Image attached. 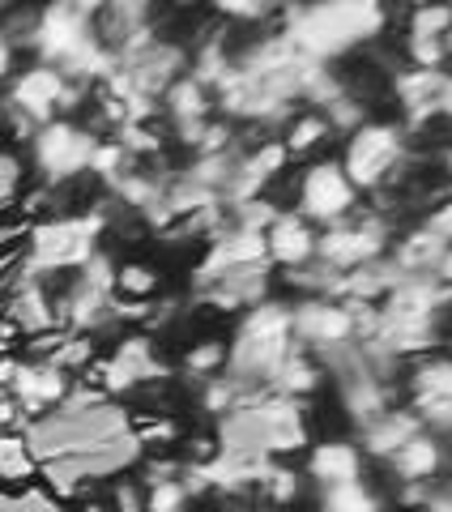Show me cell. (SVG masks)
Masks as SVG:
<instances>
[{
	"label": "cell",
	"instance_id": "1",
	"mask_svg": "<svg viewBox=\"0 0 452 512\" xmlns=\"http://www.w3.org/2000/svg\"><path fill=\"white\" fill-rule=\"evenodd\" d=\"M278 35L295 47L303 60L329 64L354 52L359 43H371L389 26V9L376 0H329V5H286Z\"/></svg>",
	"mask_w": 452,
	"mask_h": 512
},
{
	"label": "cell",
	"instance_id": "2",
	"mask_svg": "<svg viewBox=\"0 0 452 512\" xmlns=\"http://www.w3.org/2000/svg\"><path fill=\"white\" fill-rule=\"evenodd\" d=\"M295 329H290V303L286 299H265L248 308L235 325V338L226 342V376L265 389L269 376L295 355Z\"/></svg>",
	"mask_w": 452,
	"mask_h": 512
},
{
	"label": "cell",
	"instance_id": "3",
	"mask_svg": "<svg viewBox=\"0 0 452 512\" xmlns=\"http://www.w3.org/2000/svg\"><path fill=\"white\" fill-rule=\"evenodd\" d=\"M107 231L103 214H77V218H35L26 231V256L22 274L56 278L77 274L90 256H99V235Z\"/></svg>",
	"mask_w": 452,
	"mask_h": 512
},
{
	"label": "cell",
	"instance_id": "4",
	"mask_svg": "<svg viewBox=\"0 0 452 512\" xmlns=\"http://www.w3.org/2000/svg\"><path fill=\"white\" fill-rule=\"evenodd\" d=\"M342 171L346 180L363 192H384L401 180V171L410 163V137L397 120H367L363 128H354L342 146Z\"/></svg>",
	"mask_w": 452,
	"mask_h": 512
},
{
	"label": "cell",
	"instance_id": "5",
	"mask_svg": "<svg viewBox=\"0 0 452 512\" xmlns=\"http://www.w3.org/2000/svg\"><path fill=\"white\" fill-rule=\"evenodd\" d=\"M393 239H397L393 218L359 205L350 218L316 231V265H325L329 274L346 278V274H354V269L384 261L389 248H393Z\"/></svg>",
	"mask_w": 452,
	"mask_h": 512
},
{
	"label": "cell",
	"instance_id": "6",
	"mask_svg": "<svg viewBox=\"0 0 452 512\" xmlns=\"http://www.w3.org/2000/svg\"><path fill=\"white\" fill-rule=\"evenodd\" d=\"M90 99L86 86L69 82L64 73L47 69V64H30V69L13 73L5 94H0V107H5V116L13 120H26V124H52V120H69V111H77Z\"/></svg>",
	"mask_w": 452,
	"mask_h": 512
},
{
	"label": "cell",
	"instance_id": "7",
	"mask_svg": "<svg viewBox=\"0 0 452 512\" xmlns=\"http://www.w3.org/2000/svg\"><path fill=\"white\" fill-rule=\"evenodd\" d=\"M359 205H363V197H359V188L346 180L342 163H337V158H312L295 180V205H290V210L320 231V227H333V222L350 218Z\"/></svg>",
	"mask_w": 452,
	"mask_h": 512
},
{
	"label": "cell",
	"instance_id": "8",
	"mask_svg": "<svg viewBox=\"0 0 452 512\" xmlns=\"http://www.w3.org/2000/svg\"><path fill=\"white\" fill-rule=\"evenodd\" d=\"M94 146H99V137H94L86 124H77V120H52V124L35 128V137H30V167L39 171V180L47 188L69 184L82 171H90Z\"/></svg>",
	"mask_w": 452,
	"mask_h": 512
},
{
	"label": "cell",
	"instance_id": "9",
	"mask_svg": "<svg viewBox=\"0 0 452 512\" xmlns=\"http://www.w3.org/2000/svg\"><path fill=\"white\" fill-rule=\"evenodd\" d=\"M0 389H5L26 419H43L64 406L73 380L60 372V367L43 363V359H18V355H5L0 359Z\"/></svg>",
	"mask_w": 452,
	"mask_h": 512
},
{
	"label": "cell",
	"instance_id": "10",
	"mask_svg": "<svg viewBox=\"0 0 452 512\" xmlns=\"http://www.w3.org/2000/svg\"><path fill=\"white\" fill-rule=\"evenodd\" d=\"M167 372L171 367L158 359L154 342L145 338V333H133V338H124L107 359H94L86 380L94 384V389H103L107 397H120V393H133L150 380H163Z\"/></svg>",
	"mask_w": 452,
	"mask_h": 512
},
{
	"label": "cell",
	"instance_id": "11",
	"mask_svg": "<svg viewBox=\"0 0 452 512\" xmlns=\"http://www.w3.org/2000/svg\"><path fill=\"white\" fill-rule=\"evenodd\" d=\"M290 329L308 355L325 359L354 342V320L342 299H299L290 303Z\"/></svg>",
	"mask_w": 452,
	"mask_h": 512
},
{
	"label": "cell",
	"instance_id": "12",
	"mask_svg": "<svg viewBox=\"0 0 452 512\" xmlns=\"http://www.w3.org/2000/svg\"><path fill=\"white\" fill-rule=\"evenodd\" d=\"M286 163H290V158L282 150V141H265V146L239 154L235 171H231V184L222 188V205H226V210H235V205H244V201L269 197V184L286 171Z\"/></svg>",
	"mask_w": 452,
	"mask_h": 512
},
{
	"label": "cell",
	"instance_id": "13",
	"mask_svg": "<svg viewBox=\"0 0 452 512\" xmlns=\"http://www.w3.org/2000/svg\"><path fill=\"white\" fill-rule=\"evenodd\" d=\"M265 256H269V265L282 269V274L312 265L316 261V227L303 222L295 210H282L265 231Z\"/></svg>",
	"mask_w": 452,
	"mask_h": 512
},
{
	"label": "cell",
	"instance_id": "14",
	"mask_svg": "<svg viewBox=\"0 0 452 512\" xmlns=\"http://www.w3.org/2000/svg\"><path fill=\"white\" fill-rule=\"evenodd\" d=\"M384 466H389L397 487H431L435 478L444 474V466H448L444 440L431 436V431H418V436L410 444H401L397 453L384 461Z\"/></svg>",
	"mask_w": 452,
	"mask_h": 512
},
{
	"label": "cell",
	"instance_id": "15",
	"mask_svg": "<svg viewBox=\"0 0 452 512\" xmlns=\"http://www.w3.org/2000/svg\"><path fill=\"white\" fill-rule=\"evenodd\" d=\"M363 453L354 440H320L308 448V457H303V478L316 483V491L325 487H342V483H354V478H363Z\"/></svg>",
	"mask_w": 452,
	"mask_h": 512
},
{
	"label": "cell",
	"instance_id": "16",
	"mask_svg": "<svg viewBox=\"0 0 452 512\" xmlns=\"http://www.w3.org/2000/svg\"><path fill=\"white\" fill-rule=\"evenodd\" d=\"M418 431H427L423 423H418V414L410 410V406H389L384 414H376L371 423H363L359 427V453L367 457V461H389L401 444H410Z\"/></svg>",
	"mask_w": 452,
	"mask_h": 512
},
{
	"label": "cell",
	"instance_id": "17",
	"mask_svg": "<svg viewBox=\"0 0 452 512\" xmlns=\"http://www.w3.org/2000/svg\"><path fill=\"white\" fill-rule=\"evenodd\" d=\"M448 244L435 231H427L423 222H414L410 231H401L389 248V261L401 278H435V269H440Z\"/></svg>",
	"mask_w": 452,
	"mask_h": 512
},
{
	"label": "cell",
	"instance_id": "18",
	"mask_svg": "<svg viewBox=\"0 0 452 512\" xmlns=\"http://www.w3.org/2000/svg\"><path fill=\"white\" fill-rule=\"evenodd\" d=\"M325 380H329V372H325V363H320L316 355H308V350H295L278 372L269 376V384L265 389L273 393V397H286V402H299V397H312V393H320L325 389Z\"/></svg>",
	"mask_w": 452,
	"mask_h": 512
},
{
	"label": "cell",
	"instance_id": "19",
	"mask_svg": "<svg viewBox=\"0 0 452 512\" xmlns=\"http://www.w3.org/2000/svg\"><path fill=\"white\" fill-rule=\"evenodd\" d=\"M333 141V128H329V120L320 116V111H299V116H290L286 120V128H282V150H286V158H312L325 150Z\"/></svg>",
	"mask_w": 452,
	"mask_h": 512
},
{
	"label": "cell",
	"instance_id": "20",
	"mask_svg": "<svg viewBox=\"0 0 452 512\" xmlns=\"http://www.w3.org/2000/svg\"><path fill=\"white\" fill-rule=\"evenodd\" d=\"M111 295L145 308L150 299L163 295V274H158V265L141 261V256H133V261H120L116 265V278H111Z\"/></svg>",
	"mask_w": 452,
	"mask_h": 512
},
{
	"label": "cell",
	"instance_id": "21",
	"mask_svg": "<svg viewBox=\"0 0 452 512\" xmlns=\"http://www.w3.org/2000/svg\"><path fill=\"white\" fill-rule=\"evenodd\" d=\"M39 457L22 431H5L0 436V491H22L26 483H35Z\"/></svg>",
	"mask_w": 452,
	"mask_h": 512
},
{
	"label": "cell",
	"instance_id": "22",
	"mask_svg": "<svg viewBox=\"0 0 452 512\" xmlns=\"http://www.w3.org/2000/svg\"><path fill=\"white\" fill-rule=\"evenodd\" d=\"M316 512H389V500L363 483V478H354V483H342V487H325L316 495Z\"/></svg>",
	"mask_w": 452,
	"mask_h": 512
},
{
	"label": "cell",
	"instance_id": "23",
	"mask_svg": "<svg viewBox=\"0 0 452 512\" xmlns=\"http://www.w3.org/2000/svg\"><path fill=\"white\" fill-rule=\"evenodd\" d=\"M303 470H295V466H286V461H269L265 466V474H261V483H256V491L265 495V504H273V508H286V504H295L299 495H303Z\"/></svg>",
	"mask_w": 452,
	"mask_h": 512
},
{
	"label": "cell",
	"instance_id": "24",
	"mask_svg": "<svg viewBox=\"0 0 452 512\" xmlns=\"http://www.w3.org/2000/svg\"><path fill=\"white\" fill-rule=\"evenodd\" d=\"M180 372L192 380H214L226 372V342L222 338H201L180 355Z\"/></svg>",
	"mask_w": 452,
	"mask_h": 512
},
{
	"label": "cell",
	"instance_id": "25",
	"mask_svg": "<svg viewBox=\"0 0 452 512\" xmlns=\"http://www.w3.org/2000/svg\"><path fill=\"white\" fill-rule=\"evenodd\" d=\"M448 30H452V0L414 5L406 18V39H448Z\"/></svg>",
	"mask_w": 452,
	"mask_h": 512
},
{
	"label": "cell",
	"instance_id": "26",
	"mask_svg": "<svg viewBox=\"0 0 452 512\" xmlns=\"http://www.w3.org/2000/svg\"><path fill=\"white\" fill-rule=\"evenodd\" d=\"M320 116H325L329 120V128H333V137L337 133H342V137H350L354 133V128H363L371 116H367V103L359 99V94H342V99H337V103H329L325 111H320Z\"/></svg>",
	"mask_w": 452,
	"mask_h": 512
},
{
	"label": "cell",
	"instance_id": "27",
	"mask_svg": "<svg viewBox=\"0 0 452 512\" xmlns=\"http://www.w3.org/2000/svg\"><path fill=\"white\" fill-rule=\"evenodd\" d=\"M137 163H133V158H128L120 146H116V141H99V146H94V158H90V171L94 175H99V180L103 184H116V180H124V175L128 171H133Z\"/></svg>",
	"mask_w": 452,
	"mask_h": 512
},
{
	"label": "cell",
	"instance_id": "28",
	"mask_svg": "<svg viewBox=\"0 0 452 512\" xmlns=\"http://www.w3.org/2000/svg\"><path fill=\"white\" fill-rule=\"evenodd\" d=\"M406 69L448 73V52H444V39H406Z\"/></svg>",
	"mask_w": 452,
	"mask_h": 512
},
{
	"label": "cell",
	"instance_id": "29",
	"mask_svg": "<svg viewBox=\"0 0 452 512\" xmlns=\"http://www.w3.org/2000/svg\"><path fill=\"white\" fill-rule=\"evenodd\" d=\"M26 184V158L13 146H0V205L18 201Z\"/></svg>",
	"mask_w": 452,
	"mask_h": 512
},
{
	"label": "cell",
	"instance_id": "30",
	"mask_svg": "<svg viewBox=\"0 0 452 512\" xmlns=\"http://www.w3.org/2000/svg\"><path fill=\"white\" fill-rule=\"evenodd\" d=\"M116 512H145V487L137 478H120L116 487H111V500H107Z\"/></svg>",
	"mask_w": 452,
	"mask_h": 512
},
{
	"label": "cell",
	"instance_id": "31",
	"mask_svg": "<svg viewBox=\"0 0 452 512\" xmlns=\"http://www.w3.org/2000/svg\"><path fill=\"white\" fill-rule=\"evenodd\" d=\"M184 436V431H180V423H175V419H154V423H145L141 431H137V440L141 444H171V440H180Z\"/></svg>",
	"mask_w": 452,
	"mask_h": 512
},
{
	"label": "cell",
	"instance_id": "32",
	"mask_svg": "<svg viewBox=\"0 0 452 512\" xmlns=\"http://www.w3.org/2000/svg\"><path fill=\"white\" fill-rule=\"evenodd\" d=\"M218 13H226V18H235V22H265L269 13H278V9L256 5V0H231V5H218Z\"/></svg>",
	"mask_w": 452,
	"mask_h": 512
},
{
	"label": "cell",
	"instance_id": "33",
	"mask_svg": "<svg viewBox=\"0 0 452 512\" xmlns=\"http://www.w3.org/2000/svg\"><path fill=\"white\" fill-rule=\"evenodd\" d=\"M423 227H427V231H435V235H440L444 244L452 248V197H444L440 205H431L427 218H423Z\"/></svg>",
	"mask_w": 452,
	"mask_h": 512
},
{
	"label": "cell",
	"instance_id": "34",
	"mask_svg": "<svg viewBox=\"0 0 452 512\" xmlns=\"http://www.w3.org/2000/svg\"><path fill=\"white\" fill-rule=\"evenodd\" d=\"M26 427V414L18 410V402H13V397L0 389V436H5V431H22Z\"/></svg>",
	"mask_w": 452,
	"mask_h": 512
},
{
	"label": "cell",
	"instance_id": "35",
	"mask_svg": "<svg viewBox=\"0 0 452 512\" xmlns=\"http://www.w3.org/2000/svg\"><path fill=\"white\" fill-rule=\"evenodd\" d=\"M423 508H427V512H452V487H440V491H431Z\"/></svg>",
	"mask_w": 452,
	"mask_h": 512
},
{
	"label": "cell",
	"instance_id": "36",
	"mask_svg": "<svg viewBox=\"0 0 452 512\" xmlns=\"http://www.w3.org/2000/svg\"><path fill=\"white\" fill-rule=\"evenodd\" d=\"M440 120L452 124V73L444 77V86H440Z\"/></svg>",
	"mask_w": 452,
	"mask_h": 512
},
{
	"label": "cell",
	"instance_id": "37",
	"mask_svg": "<svg viewBox=\"0 0 452 512\" xmlns=\"http://www.w3.org/2000/svg\"><path fill=\"white\" fill-rule=\"evenodd\" d=\"M435 278H440V282L448 286V291H452V248L444 252V261H440V269H435Z\"/></svg>",
	"mask_w": 452,
	"mask_h": 512
},
{
	"label": "cell",
	"instance_id": "38",
	"mask_svg": "<svg viewBox=\"0 0 452 512\" xmlns=\"http://www.w3.org/2000/svg\"><path fill=\"white\" fill-rule=\"evenodd\" d=\"M440 171H444V180L452 184V141L444 146V154H440Z\"/></svg>",
	"mask_w": 452,
	"mask_h": 512
},
{
	"label": "cell",
	"instance_id": "39",
	"mask_svg": "<svg viewBox=\"0 0 452 512\" xmlns=\"http://www.w3.org/2000/svg\"><path fill=\"white\" fill-rule=\"evenodd\" d=\"M86 512H116V508H111V504H99V500H90Z\"/></svg>",
	"mask_w": 452,
	"mask_h": 512
},
{
	"label": "cell",
	"instance_id": "40",
	"mask_svg": "<svg viewBox=\"0 0 452 512\" xmlns=\"http://www.w3.org/2000/svg\"><path fill=\"white\" fill-rule=\"evenodd\" d=\"M444 52H448V64H452V30H448V39H444Z\"/></svg>",
	"mask_w": 452,
	"mask_h": 512
},
{
	"label": "cell",
	"instance_id": "41",
	"mask_svg": "<svg viewBox=\"0 0 452 512\" xmlns=\"http://www.w3.org/2000/svg\"><path fill=\"white\" fill-rule=\"evenodd\" d=\"M0 312H5V282H0Z\"/></svg>",
	"mask_w": 452,
	"mask_h": 512
},
{
	"label": "cell",
	"instance_id": "42",
	"mask_svg": "<svg viewBox=\"0 0 452 512\" xmlns=\"http://www.w3.org/2000/svg\"><path fill=\"white\" fill-rule=\"evenodd\" d=\"M235 512H269V508H235Z\"/></svg>",
	"mask_w": 452,
	"mask_h": 512
},
{
	"label": "cell",
	"instance_id": "43",
	"mask_svg": "<svg viewBox=\"0 0 452 512\" xmlns=\"http://www.w3.org/2000/svg\"><path fill=\"white\" fill-rule=\"evenodd\" d=\"M0 116H5V107H0Z\"/></svg>",
	"mask_w": 452,
	"mask_h": 512
},
{
	"label": "cell",
	"instance_id": "44",
	"mask_svg": "<svg viewBox=\"0 0 452 512\" xmlns=\"http://www.w3.org/2000/svg\"><path fill=\"white\" fill-rule=\"evenodd\" d=\"M448 312H452V308H448Z\"/></svg>",
	"mask_w": 452,
	"mask_h": 512
}]
</instances>
